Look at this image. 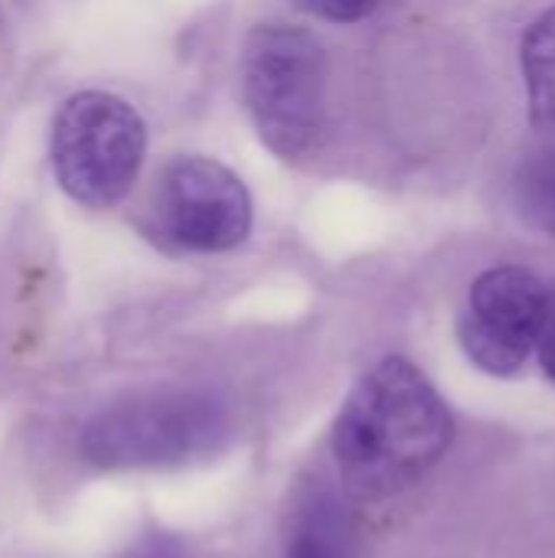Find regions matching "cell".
Masks as SVG:
<instances>
[{
    "label": "cell",
    "mask_w": 555,
    "mask_h": 558,
    "mask_svg": "<svg viewBox=\"0 0 555 558\" xmlns=\"http://www.w3.org/2000/svg\"><path fill=\"white\" fill-rule=\"evenodd\" d=\"M514 199L533 229L555 235V154H540L520 167Z\"/></svg>",
    "instance_id": "cell-9"
},
{
    "label": "cell",
    "mask_w": 555,
    "mask_h": 558,
    "mask_svg": "<svg viewBox=\"0 0 555 558\" xmlns=\"http://www.w3.org/2000/svg\"><path fill=\"white\" fill-rule=\"evenodd\" d=\"M530 121L540 131H555V7L540 13L520 46Z\"/></svg>",
    "instance_id": "cell-7"
},
{
    "label": "cell",
    "mask_w": 555,
    "mask_h": 558,
    "mask_svg": "<svg viewBox=\"0 0 555 558\" xmlns=\"http://www.w3.org/2000/svg\"><path fill=\"white\" fill-rule=\"evenodd\" d=\"M242 95L262 144L281 160H304L324 134L327 52L301 26H255L242 46Z\"/></svg>",
    "instance_id": "cell-2"
},
{
    "label": "cell",
    "mask_w": 555,
    "mask_h": 558,
    "mask_svg": "<svg viewBox=\"0 0 555 558\" xmlns=\"http://www.w3.org/2000/svg\"><path fill=\"white\" fill-rule=\"evenodd\" d=\"M451 412L419 366L402 356L379 360L347 396L334 454L357 497L383 500L419 484L448 451Z\"/></svg>",
    "instance_id": "cell-1"
},
{
    "label": "cell",
    "mask_w": 555,
    "mask_h": 558,
    "mask_svg": "<svg viewBox=\"0 0 555 558\" xmlns=\"http://www.w3.org/2000/svg\"><path fill=\"white\" fill-rule=\"evenodd\" d=\"M533 353H540V366L555 383V288L546 291V311H543V324H540V337H536Z\"/></svg>",
    "instance_id": "cell-11"
},
{
    "label": "cell",
    "mask_w": 555,
    "mask_h": 558,
    "mask_svg": "<svg viewBox=\"0 0 555 558\" xmlns=\"http://www.w3.org/2000/svg\"><path fill=\"white\" fill-rule=\"evenodd\" d=\"M147 124L131 101L111 92L72 95L49 137V160L56 183L69 199L88 209L118 206L144 163Z\"/></svg>",
    "instance_id": "cell-3"
},
{
    "label": "cell",
    "mask_w": 555,
    "mask_h": 558,
    "mask_svg": "<svg viewBox=\"0 0 555 558\" xmlns=\"http://www.w3.org/2000/svg\"><path fill=\"white\" fill-rule=\"evenodd\" d=\"M350 526L340 504L327 494L314 497L294 523L285 558H347Z\"/></svg>",
    "instance_id": "cell-8"
},
{
    "label": "cell",
    "mask_w": 555,
    "mask_h": 558,
    "mask_svg": "<svg viewBox=\"0 0 555 558\" xmlns=\"http://www.w3.org/2000/svg\"><path fill=\"white\" fill-rule=\"evenodd\" d=\"M546 284L520 265L484 271L468 294L458 320V340L468 360L491 376H514L536 350Z\"/></svg>",
    "instance_id": "cell-5"
},
{
    "label": "cell",
    "mask_w": 555,
    "mask_h": 558,
    "mask_svg": "<svg viewBox=\"0 0 555 558\" xmlns=\"http://www.w3.org/2000/svg\"><path fill=\"white\" fill-rule=\"evenodd\" d=\"M229 435V412L206 392H160L98 412L82 428V454L108 471L173 468Z\"/></svg>",
    "instance_id": "cell-4"
},
{
    "label": "cell",
    "mask_w": 555,
    "mask_h": 558,
    "mask_svg": "<svg viewBox=\"0 0 555 558\" xmlns=\"http://www.w3.org/2000/svg\"><path fill=\"white\" fill-rule=\"evenodd\" d=\"M298 10L327 20V23H357L363 16H370L383 0H291Z\"/></svg>",
    "instance_id": "cell-10"
},
{
    "label": "cell",
    "mask_w": 555,
    "mask_h": 558,
    "mask_svg": "<svg viewBox=\"0 0 555 558\" xmlns=\"http://www.w3.org/2000/svg\"><path fill=\"white\" fill-rule=\"evenodd\" d=\"M157 213L167 239L190 252H229L252 232L245 183L213 157H180L164 170Z\"/></svg>",
    "instance_id": "cell-6"
},
{
    "label": "cell",
    "mask_w": 555,
    "mask_h": 558,
    "mask_svg": "<svg viewBox=\"0 0 555 558\" xmlns=\"http://www.w3.org/2000/svg\"><path fill=\"white\" fill-rule=\"evenodd\" d=\"M121 558H186L173 543H160V539H154V543H141V546H134L131 553H124Z\"/></svg>",
    "instance_id": "cell-12"
}]
</instances>
